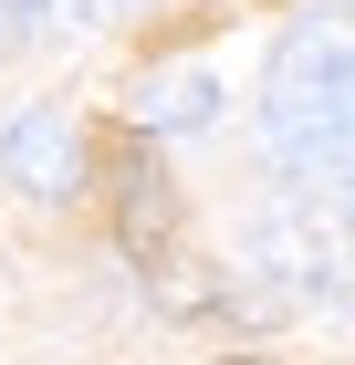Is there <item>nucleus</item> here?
I'll return each instance as SVG.
<instances>
[{
	"mask_svg": "<svg viewBox=\"0 0 355 365\" xmlns=\"http://www.w3.org/2000/svg\"><path fill=\"white\" fill-rule=\"evenodd\" d=\"M261 157L293 188H355V0L303 11L261 73Z\"/></svg>",
	"mask_w": 355,
	"mask_h": 365,
	"instance_id": "1",
	"label": "nucleus"
},
{
	"mask_svg": "<svg viewBox=\"0 0 355 365\" xmlns=\"http://www.w3.org/2000/svg\"><path fill=\"white\" fill-rule=\"evenodd\" d=\"M0 178H21L31 198H84L94 178H84V136L63 105H21L11 115V136H0Z\"/></svg>",
	"mask_w": 355,
	"mask_h": 365,
	"instance_id": "2",
	"label": "nucleus"
},
{
	"mask_svg": "<svg viewBox=\"0 0 355 365\" xmlns=\"http://www.w3.org/2000/svg\"><path fill=\"white\" fill-rule=\"evenodd\" d=\"M126 115L157 125V136H189V125L219 115V73H209V63H167V73H146V84L126 94Z\"/></svg>",
	"mask_w": 355,
	"mask_h": 365,
	"instance_id": "3",
	"label": "nucleus"
},
{
	"mask_svg": "<svg viewBox=\"0 0 355 365\" xmlns=\"http://www.w3.org/2000/svg\"><path fill=\"white\" fill-rule=\"evenodd\" d=\"M94 21H115V0H0V53H53Z\"/></svg>",
	"mask_w": 355,
	"mask_h": 365,
	"instance_id": "4",
	"label": "nucleus"
},
{
	"mask_svg": "<svg viewBox=\"0 0 355 365\" xmlns=\"http://www.w3.org/2000/svg\"><path fill=\"white\" fill-rule=\"evenodd\" d=\"M115 240L157 272V240H167V178L146 168V157H126V168H115Z\"/></svg>",
	"mask_w": 355,
	"mask_h": 365,
	"instance_id": "5",
	"label": "nucleus"
},
{
	"mask_svg": "<svg viewBox=\"0 0 355 365\" xmlns=\"http://www.w3.org/2000/svg\"><path fill=\"white\" fill-rule=\"evenodd\" d=\"M324 303L355 313V188H334V230H324Z\"/></svg>",
	"mask_w": 355,
	"mask_h": 365,
	"instance_id": "6",
	"label": "nucleus"
}]
</instances>
